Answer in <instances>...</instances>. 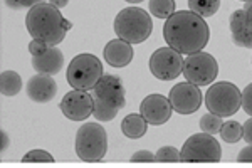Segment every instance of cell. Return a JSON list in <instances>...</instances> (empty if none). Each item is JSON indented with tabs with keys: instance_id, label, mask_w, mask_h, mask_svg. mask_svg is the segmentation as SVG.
Listing matches in <instances>:
<instances>
[{
	"instance_id": "cell-1",
	"label": "cell",
	"mask_w": 252,
	"mask_h": 168,
	"mask_svg": "<svg viewBox=\"0 0 252 168\" xmlns=\"http://www.w3.org/2000/svg\"><path fill=\"white\" fill-rule=\"evenodd\" d=\"M210 37V29L204 17L192 10L175 12L163 26V39L170 47L180 54L200 52Z\"/></svg>"
},
{
	"instance_id": "cell-2",
	"label": "cell",
	"mask_w": 252,
	"mask_h": 168,
	"mask_svg": "<svg viewBox=\"0 0 252 168\" xmlns=\"http://www.w3.org/2000/svg\"><path fill=\"white\" fill-rule=\"evenodd\" d=\"M26 27L32 39L46 42L49 47H56L66 39L72 24L63 17L61 9L49 2L34 5L26 17Z\"/></svg>"
},
{
	"instance_id": "cell-3",
	"label": "cell",
	"mask_w": 252,
	"mask_h": 168,
	"mask_svg": "<svg viewBox=\"0 0 252 168\" xmlns=\"http://www.w3.org/2000/svg\"><path fill=\"white\" fill-rule=\"evenodd\" d=\"M94 100V113L93 116L97 121H111L126 104V91L120 77L104 74L93 88Z\"/></svg>"
},
{
	"instance_id": "cell-4",
	"label": "cell",
	"mask_w": 252,
	"mask_h": 168,
	"mask_svg": "<svg viewBox=\"0 0 252 168\" xmlns=\"http://www.w3.org/2000/svg\"><path fill=\"white\" fill-rule=\"evenodd\" d=\"M116 35L129 44H141L152 35L153 22L150 14L140 7H126L118 12L113 24Z\"/></svg>"
},
{
	"instance_id": "cell-5",
	"label": "cell",
	"mask_w": 252,
	"mask_h": 168,
	"mask_svg": "<svg viewBox=\"0 0 252 168\" xmlns=\"http://www.w3.org/2000/svg\"><path fill=\"white\" fill-rule=\"evenodd\" d=\"M74 150L83 162H101L108 151V133L99 123H84L76 133Z\"/></svg>"
},
{
	"instance_id": "cell-6",
	"label": "cell",
	"mask_w": 252,
	"mask_h": 168,
	"mask_svg": "<svg viewBox=\"0 0 252 168\" xmlns=\"http://www.w3.org/2000/svg\"><path fill=\"white\" fill-rule=\"evenodd\" d=\"M104 76L103 63L99 57L89 52L78 54L67 66V83L72 86V89H84L89 91L97 84V81Z\"/></svg>"
},
{
	"instance_id": "cell-7",
	"label": "cell",
	"mask_w": 252,
	"mask_h": 168,
	"mask_svg": "<svg viewBox=\"0 0 252 168\" xmlns=\"http://www.w3.org/2000/svg\"><path fill=\"white\" fill-rule=\"evenodd\" d=\"M205 106L210 113L229 118L242 108V91L232 83H215L205 93Z\"/></svg>"
},
{
	"instance_id": "cell-8",
	"label": "cell",
	"mask_w": 252,
	"mask_h": 168,
	"mask_svg": "<svg viewBox=\"0 0 252 168\" xmlns=\"http://www.w3.org/2000/svg\"><path fill=\"white\" fill-rule=\"evenodd\" d=\"M222 148L214 134L195 133L189 138L180 151V162H220Z\"/></svg>"
},
{
	"instance_id": "cell-9",
	"label": "cell",
	"mask_w": 252,
	"mask_h": 168,
	"mask_svg": "<svg viewBox=\"0 0 252 168\" xmlns=\"http://www.w3.org/2000/svg\"><path fill=\"white\" fill-rule=\"evenodd\" d=\"M219 74V64L209 52H195L184 61V76L189 83L209 86Z\"/></svg>"
},
{
	"instance_id": "cell-10",
	"label": "cell",
	"mask_w": 252,
	"mask_h": 168,
	"mask_svg": "<svg viewBox=\"0 0 252 168\" xmlns=\"http://www.w3.org/2000/svg\"><path fill=\"white\" fill-rule=\"evenodd\" d=\"M150 71L160 81L177 79L184 72V59L182 54L172 47H160L150 57Z\"/></svg>"
},
{
	"instance_id": "cell-11",
	"label": "cell",
	"mask_w": 252,
	"mask_h": 168,
	"mask_svg": "<svg viewBox=\"0 0 252 168\" xmlns=\"http://www.w3.org/2000/svg\"><path fill=\"white\" fill-rule=\"evenodd\" d=\"M59 108L67 120L84 121L94 113V100H93V94L84 89H72L64 94Z\"/></svg>"
},
{
	"instance_id": "cell-12",
	"label": "cell",
	"mask_w": 252,
	"mask_h": 168,
	"mask_svg": "<svg viewBox=\"0 0 252 168\" xmlns=\"http://www.w3.org/2000/svg\"><path fill=\"white\" fill-rule=\"evenodd\" d=\"M168 100L172 103L173 111L178 114H192L198 111L204 96H202L200 86L192 83H178L170 89Z\"/></svg>"
},
{
	"instance_id": "cell-13",
	"label": "cell",
	"mask_w": 252,
	"mask_h": 168,
	"mask_svg": "<svg viewBox=\"0 0 252 168\" xmlns=\"http://www.w3.org/2000/svg\"><path fill=\"white\" fill-rule=\"evenodd\" d=\"M172 103L168 98L161 96V94H148L140 104L141 116L148 121V125H165L166 121L172 118Z\"/></svg>"
},
{
	"instance_id": "cell-14",
	"label": "cell",
	"mask_w": 252,
	"mask_h": 168,
	"mask_svg": "<svg viewBox=\"0 0 252 168\" xmlns=\"http://www.w3.org/2000/svg\"><path fill=\"white\" fill-rule=\"evenodd\" d=\"M26 93L34 103L46 104L52 101L58 94V83L49 74H40L37 72L32 76L26 84Z\"/></svg>"
},
{
	"instance_id": "cell-15",
	"label": "cell",
	"mask_w": 252,
	"mask_h": 168,
	"mask_svg": "<svg viewBox=\"0 0 252 168\" xmlns=\"http://www.w3.org/2000/svg\"><path fill=\"white\" fill-rule=\"evenodd\" d=\"M131 46L133 44L126 42V40L120 37L115 40H109L103 51L104 61L111 67H126L133 61V56H135V51H133Z\"/></svg>"
},
{
	"instance_id": "cell-16",
	"label": "cell",
	"mask_w": 252,
	"mask_h": 168,
	"mask_svg": "<svg viewBox=\"0 0 252 168\" xmlns=\"http://www.w3.org/2000/svg\"><path fill=\"white\" fill-rule=\"evenodd\" d=\"M229 27H230V35H232V42L235 46L244 49H252V27L247 24L244 9H237L230 14Z\"/></svg>"
},
{
	"instance_id": "cell-17",
	"label": "cell",
	"mask_w": 252,
	"mask_h": 168,
	"mask_svg": "<svg viewBox=\"0 0 252 168\" xmlns=\"http://www.w3.org/2000/svg\"><path fill=\"white\" fill-rule=\"evenodd\" d=\"M64 66V54L58 47H49L44 54L32 56V67L40 74L54 76L63 69Z\"/></svg>"
},
{
	"instance_id": "cell-18",
	"label": "cell",
	"mask_w": 252,
	"mask_h": 168,
	"mask_svg": "<svg viewBox=\"0 0 252 168\" xmlns=\"http://www.w3.org/2000/svg\"><path fill=\"white\" fill-rule=\"evenodd\" d=\"M146 130H148V121L145 120L140 114H128V116L123 118L121 121V131L126 138H131V140H138L143 134H146Z\"/></svg>"
},
{
	"instance_id": "cell-19",
	"label": "cell",
	"mask_w": 252,
	"mask_h": 168,
	"mask_svg": "<svg viewBox=\"0 0 252 168\" xmlns=\"http://www.w3.org/2000/svg\"><path fill=\"white\" fill-rule=\"evenodd\" d=\"M22 89V77L15 71H3L0 76V91L3 96H17Z\"/></svg>"
},
{
	"instance_id": "cell-20",
	"label": "cell",
	"mask_w": 252,
	"mask_h": 168,
	"mask_svg": "<svg viewBox=\"0 0 252 168\" xmlns=\"http://www.w3.org/2000/svg\"><path fill=\"white\" fill-rule=\"evenodd\" d=\"M189 9L200 17H212L220 9V0H189Z\"/></svg>"
},
{
	"instance_id": "cell-21",
	"label": "cell",
	"mask_w": 252,
	"mask_h": 168,
	"mask_svg": "<svg viewBox=\"0 0 252 168\" xmlns=\"http://www.w3.org/2000/svg\"><path fill=\"white\" fill-rule=\"evenodd\" d=\"M175 0H150L148 9L150 14L155 15L157 19H168L175 14Z\"/></svg>"
},
{
	"instance_id": "cell-22",
	"label": "cell",
	"mask_w": 252,
	"mask_h": 168,
	"mask_svg": "<svg viewBox=\"0 0 252 168\" xmlns=\"http://www.w3.org/2000/svg\"><path fill=\"white\" fill-rule=\"evenodd\" d=\"M219 134L225 143H237L244 138V128L239 121H223Z\"/></svg>"
},
{
	"instance_id": "cell-23",
	"label": "cell",
	"mask_w": 252,
	"mask_h": 168,
	"mask_svg": "<svg viewBox=\"0 0 252 168\" xmlns=\"http://www.w3.org/2000/svg\"><path fill=\"white\" fill-rule=\"evenodd\" d=\"M222 125H223L222 118L217 116V114H214V113H210V111L207 114H204L202 120H200L202 131H204V133H209V134H219Z\"/></svg>"
},
{
	"instance_id": "cell-24",
	"label": "cell",
	"mask_w": 252,
	"mask_h": 168,
	"mask_svg": "<svg viewBox=\"0 0 252 168\" xmlns=\"http://www.w3.org/2000/svg\"><path fill=\"white\" fill-rule=\"evenodd\" d=\"M155 155L157 162H180V151L173 146H161Z\"/></svg>"
},
{
	"instance_id": "cell-25",
	"label": "cell",
	"mask_w": 252,
	"mask_h": 168,
	"mask_svg": "<svg viewBox=\"0 0 252 168\" xmlns=\"http://www.w3.org/2000/svg\"><path fill=\"white\" fill-rule=\"evenodd\" d=\"M22 162H54V157L47 153L46 150H31L29 153L24 155Z\"/></svg>"
},
{
	"instance_id": "cell-26",
	"label": "cell",
	"mask_w": 252,
	"mask_h": 168,
	"mask_svg": "<svg viewBox=\"0 0 252 168\" xmlns=\"http://www.w3.org/2000/svg\"><path fill=\"white\" fill-rule=\"evenodd\" d=\"M242 109L252 116V83L247 84L242 91Z\"/></svg>"
},
{
	"instance_id": "cell-27",
	"label": "cell",
	"mask_w": 252,
	"mask_h": 168,
	"mask_svg": "<svg viewBox=\"0 0 252 168\" xmlns=\"http://www.w3.org/2000/svg\"><path fill=\"white\" fill-rule=\"evenodd\" d=\"M155 160H157V155L146 150H140V151H136L135 155H131V162H155Z\"/></svg>"
},
{
	"instance_id": "cell-28",
	"label": "cell",
	"mask_w": 252,
	"mask_h": 168,
	"mask_svg": "<svg viewBox=\"0 0 252 168\" xmlns=\"http://www.w3.org/2000/svg\"><path fill=\"white\" fill-rule=\"evenodd\" d=\"M49 49V46L46 42H40V40H31V44H29V52L32 56H40V54H44Z\"/></svg>"
},
{
	"instance_id": "cell-29",
	"label": "cell",
	"mask_w": 252,
	"mask_h": 168,
	"mask_svg": "<svg viewBox=\"0 0 252 168\" xmlns=\"http://www.w3.org/2000/svg\"><path fill=\"white\" fill-rule=\"evenodd\" d=\"M244 128V140H246L249 145H252V116L242 125Z\"/></svg>"
},
{
	"instance_id": "cell-30",
	"label": "cell",
	"mask_w": 252,
	"mask_h": 168,
	"mask_svg": "<svg viewBox=\"0 0 252 168\" xmlns=\"http://www.w3.org/2000/svg\"><path fill=\"white\" fill-rule=\"evenodd\" d=\"M237 162H252V145H247L237 155Z\"/></svg>"
},
{
	"instance_id": "cell-31",
	"label": "cell",
	"mask_w": 252,
	"mask_h": 168,
	"mask_svg": "<svg viewBox=\"0 0 252 168\" xmlns=\"http://www.w3.org/2000/svg\"><path fill=\"white\" fill-rule=\"evenodd\" d=\"M0 138H2V145H0V151H5L7 148H9V143H10V140H9V134H7V131L5 130H2L0 131Z\"/></svg>"
},
{
	"instance_id": "cell-32",
	"label": "cell",
	"mask_w": 252,
	"mask_h": 168,
	"mask_svg": "<svg viewBox=\"0 0 252 168\" xmlns=\"http://www.w3.org/2000/svg\"><path fill=\"white\" fill-rule=\"evenodd\" d=\"M244 12H246V20L247 24L252 27V0L249 2H246V5H244Z\"/></svg>"
},
{
	"instance_id": "cell-33",
	"label": "cell",
	"mask_w": 252,
	"mask_h": 168,
	"mask_svg": "<svg viewBox=\"0 0 252 168\" xmlns=\"http://www.w3.org/2000/svg\"><path fill=\"white\" fill-rule=\"evenodd\" d=\"M44 0H17V3L22 9H26V7H29V9H32L34 5H37V3H42Z\"/></svg>"
},
{
	"instance_id": "cell-34",
	"label": "cell",
	"mask_w": 252,
	"mask_h": 168,
	"mask_svg": "<svg viewBox=\"0 0 252 168\" xmlns=\"http://www.w3.org/2000/svg\"><path fill=\"white\" fill-rule=\"evenodd\" d=\"M3 3H5V5L9 7V9H12V10H20V9H22V7L17 3V0H3Z\"/></svg>"
},
{
	"instance_id": "cell-35",
	"label": "cell",
	"mask_w": 252,
	"mask_h": 168,
	"mask_svg": "<svg viewBox=\"0 0 252 168\" xmlns=\"http://www.w3.org/2000/svg\"><path fill=\"white\" fill-rule=\"evenodd\" d=\"M49 3H52V5L58 7V9H64V7H67L69 0H49Z\"/></svg>"
},
{
	"instance_id": "cell-36",
	"label": "cell",
	"mask_w": 252,
	"mask_h": 168,
	"mask_svg": "<svg viewBox=\"0 0 252 168\" xmlns=\"http://www.w3.org/2000/svg\"><path fill=\"white\" fill-rule=\"evenodd\" d=\"M128 3H140V2H145V0H125Z\"/></svg>"
},
{
	"instance_id": "cell-37",
	"label": "cell",
	"mask_w": 252,
	"mask_h": 168,
	"mask_svg": "<svg viewBox=\"0 0 252 168\" xmlns=\"http://www.w3.org/2000/svg\"><path fill=\"white\" fill-rule=\"evenodd\" d=\"M242 2H249V0H242Z\"/></svg>"
}]
</instances>
